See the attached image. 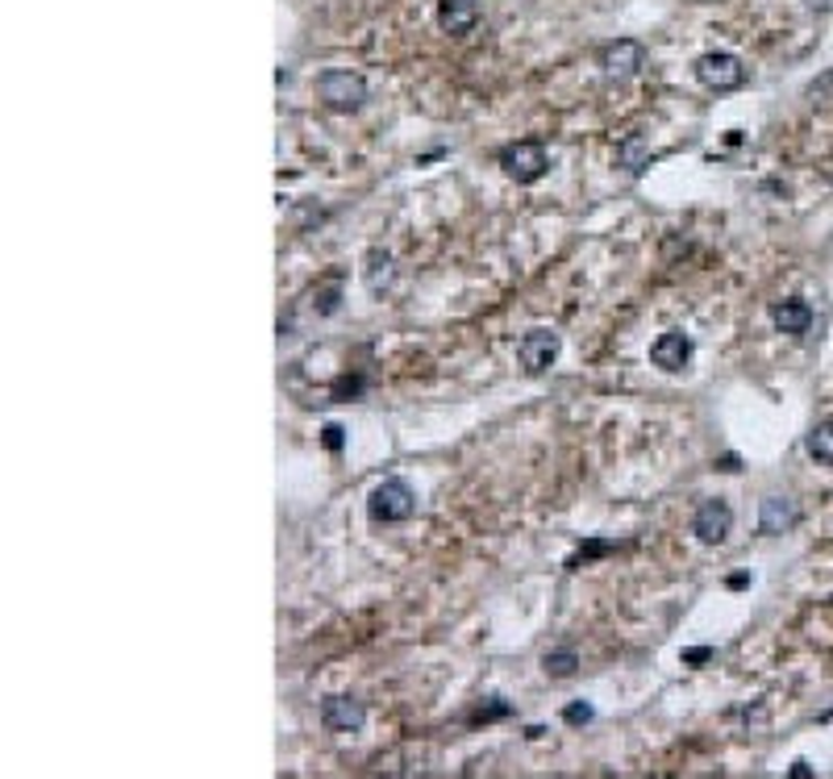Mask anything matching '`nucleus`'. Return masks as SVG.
Instances as JSON below:
<instances>
[{"label":"nucleus","mask_w":833,"mask_h":779,"mask_svg":"<svg viewBox=\"0 0 833 779\" xmlns=\"http://www.w3.org/2000/svg\"><path fill=\"white\" fill-rule=\"evenodd\" d=\"M367 513H371V521H379V526H400V521H409V517L416 513L413 484L400 476L376 484L371 496H367Z\"/></svg>","instance_id":"obj_1"},{"label":"nucleus","mask_w":833,"mask_h":779,"mask_svg":"<svg viewBox=\"0 0 833 779\" xmlns=\"http://www.w3.org/2000/svg\"><path fill=\"white\" fill-rule=\"evenodd\" d=\"M592 717H596L592 704H567V708H563V722L567 725H587Z\"/></svg>","instance_id":"obj_19"},{"label":"nucleus","mask_w":833,"mask_h":779,"mask_svg":"<svg viewBox=\"0 0 833 779\" xmlns=\"http://www.w3.org/2000/svg\"><path fill=\"white\" fill-rule=\"evenodd\" d=\"M809 455L816 458V463H833V421H821V425H813V434H809Z\"/></svg>","instance_id":"obj_15"},{"label":"nucleus","mask_w":833,"mask_h":779,"mask_svg":"<svg viewBox=\"0 0 833 779\" xmlns=\"http://www.w3.org/2000/svg\"><path fill=\"white\" fill-rule=\"evenodd\" d=\"M734 530V509L725 500H701V509L692 517V533L701 538L704 547H721Z\"/></svg>","instance_id":"obj_7"},{"label":"nucleus","mask_w":833,"mask_h":779,"mask_svg":"<svg viewBox=\"0 0 833 779\" xmlns=\"http://www.w3.org/2000/svg\"><path fill=\"white\" fill-rule=\"evenodd\" d=\"M500 167H505V175L517 180V184H538L550 167L547 147L533 142V138H526V142H509V147L500 151Z\"/></svg>","instance_id":"obj_3"},{"label":"nucleus","mask_w":833,"mask_h":779,"mask_svg":"<svg viewBox=\"0 0 833 779\" xmlns=\"http://www.w3.org/2000/svg\"><path fill=\"white\" fill-rule=\"evenodd\" d=\"M650 142H646L642 133H625L621 142H617V163H621L629 175H642L646 167H650Z\"/></svg>","instance_id":"obj_13"},{"label":"nucleus","mask_w":833,"mask_h":779,"mask_svg":"<svg viewBox=\"0 0 833 779\" xmlns=\"http://www.w3.org/2000/svg\"><path fill=\"white\" fill-rule=\"evenodd\" d=\"M605 551H608V542H587V547H584V551H580V554H571V563H567V567L575 571V567H580V563H587V559H596V554H605Z\"/></svg>","instance_id":"obj_20"},{"label":"nucleus","mask_w":833,"mask_h":779,"mask_svg":"<svg viewBox=\"0 0 833 779\" xmlns=\"http://www.w3.org/2000/svg\"><path fill=\"white\" fill-rule=\"evenodd\" d=\"M796 521H800V505H796L792 496H767V500L758 505V530L767 533V538L788 533Z\"/></svg>","instance_id":"obj_10"},{"label":"nucleus","mask_w":833,"mask_h":779,"mask_svg":"<svg viewBox=\"0 0 833 779\" xmlns=\"http://www.w3.org/2000/svg\"><path fill=\"white\" fill-rule=\"evenodd\" d=\"M650 363L654 367H663V371H683L688 363H692V338L688 334H680V329H671V334H659L654 343H650Z\"/></svg>","instance_id":"obj_9"},{"label":"nucleus","mask_w":833,"mask_h":779,"mask_svg":"<svg viewBox=\"0 0 833 779\" xmlns=\"http://www.w3.org/2000/svg\"><path fill=\"white\" fill-rule=\"evenodd\" d=\"M696 79H701L708 93H734L746 84V67H742L738 55L729 51H708V55L696 58Z\"/></svg>","instance_id":"obj_4"},{"label":"nucleus","mask_w":833,"mask_h":779,"mask_svg":"<svg viewBox=\"0 0 833 779\" xmlns=\"http://www.w3.org/2000/svg\"><path fill=\"white\" fill-rule=\"evenodd\" d=\"M559 350H563V343H559L554 329H530V334L517 343V363H521L530 376H542V371L554 367Z\"/></svg>","instance_id":"obj_5"},{"label":"nucleus","mask_w":833,"mask_h":779,"mask_svg":"<svg viewBox=\"0 0 833 779\" xmlns=\"http://www.w3.org/2000/svg\"><path fill=\"white\" fill-rule=\"evenodd\" d=\"M809 9H816V13H833V0H809Z\"/></svg>","instance_id":"obj_23"},{"label":"nucleus","mask_w":833,"mask_h":779,"mask_svg":"<svg viewBox=\"0 0 833 779\" xmlns=\"http://www.w3.org/2000/svg\"><path fill=\"white\" fill-rule=\"evenodd\" d=\"M771 322H776L779 334L800 338V334H809V325H813V309L792 296V301H779L776 309H771Z\"/></svg>","instance_id":"obj_12"},{"label":"nucleus","mask_w":833,"mask_h":779,"mask_svg":"<svg viewBox=\"0 0 833 779\" xmlns=\"http://www.w3.org/2000/svg\"><path fill=\"white\" fill-rule=\"evenodd\" d=\"M542 667H547V675H554V680H567V675H575V667H580V654H575V650H550L547 659H542Z\"/></svg>","instance_id":"obj_16"},{"label":"nucleus","mask_w":833,"mask_h":779,"mask_svg":"<svg viewBox=\"0 0 833 779\" xmlns=\"http://www.w3.org/2000/svg\"><path fill=\"white\" fill-rule=\"evenodd\" d=\"M392 275H397L392 255H388V250H371V255H367V288H371V292H383V288L392 284Z\"/></svg>","instance_id":"obj_14"},{"label":"nucleus","mask_w":833,"mask_h":779,"mask_svg":"<svg viewBox=\"0 0 833 779\" xmlns=\"http://www.w3.org/2000/svg\"><path fill=\"white\" fill-rule=\"evenodd\" d=\"M717 472H742L738 455H721V458H717Z\"/></svg>","instance_id":"obj_22"},{"label":"nucleus","mask_w":833,"mask_h":779,"mask_svg":"<svg viewBox=\"0 0 833 779\" xmlns=\"http://www.w3.org/2000/svg\"><path fill=\"white\" fill-rule=\"evenodd\" d=\"M363 722H367V708L355 696H329L322 704V725L329 734H359Z\"/></svg>","instance_id":"obj_8"},{"label":"nucleus","mask_w":833,"mask_h":779,"mask_svg":"<svg viewBox=\"0 0 833 779\" xmlns=\"http://www.w3.org/2000/svg\"><path fill=\"white\" fill-rule=\"evenodd\" d=\"M317 96H322L325 109H334V113H355V109H363V100H367V79L355 76V72L334 67V72H322V76H317Z\"/></svg>","instance_id":"obj_2"},{"label":"nucleus","mask_w":833,"mask_h":779,"mask_svg":"<svg viewBox=\"0 0 833 779\" xmlns=\"http://www.w3.org/2000/svg\"><path fill=\"white\" fill-rule=\"evenodd\" d=\"M322 442H325V451H334V455H338L342 446H346V430H342V425H334V421H329V425H325V430H322Z\"/></svg>","instance_id":"obj_18"},{"label":"nucleus","mask_w":833,"mask_h":779,"mask_svg":"<svg viewBox=\"0 0 833 779\" xmlns=\"http://www.w3.org/2000/svg\"><path fill=\"white\" fill-rule=\"evenodd\" d=\"M708 659H713V650H708V647L683 650V663H688V667H701V663H708Z\"/></svg>","instance_id":"obj_21"},{"label":"nucleus","mask_w":833,"mask_h":779,"mask_svg":"<svg viewBox=\"0 0 833 779\" xmlns=\"http://www.w3.org/2000/svg\"><path fill=\"white\" fill-rule=\"evenodd\" d=\"M509 713H512L509 704L500 701V696H493V704H484V708L475 713V722H496V717H509Z\"/></svg>","instance_id":"obj_17"},{"label":"nucleus","mask_w":833,"mask_h":779,"mask_svg":"<svg viewBox=\"0 0 833 779\" xmlns=\"http://www.w3.org/2000/svg\"><path fill=\"white\" fill-rule=\"evenodd\" d=\"M437 25L446 30V34H472L475 25H479V0H442L437 4Z\"/></svg>","instance_id":"obj_11"},{"label":"nucleus","mask_w":833,"mask_h":779,"mask_svg":"<svg viewBox=\"0 0 833 779\" xmlns=\"http://www.w3.org/2000/svg\"><path fill=\"white\" fill-rule=\"evenodd\" d=\"M596 63H601L605 76H617V79L638 76L646 67V46L638 39H617V42H608V46H601Z\"/></svg>","instance_id":"obj_6"}]
</instances>
